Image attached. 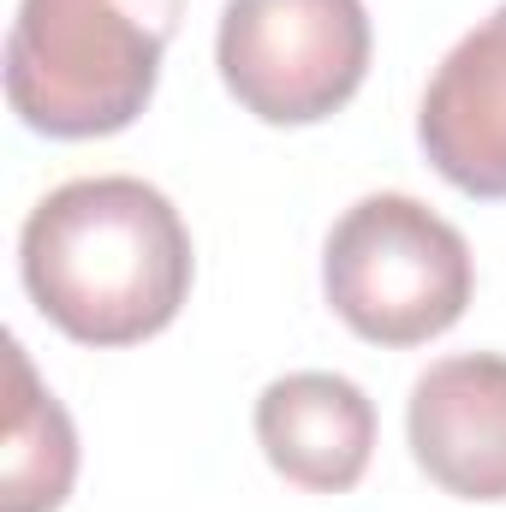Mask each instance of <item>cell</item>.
<instances>
[{"label":"cell","instance_id":"1","mask_svg":"<svg viewBox=\"0 0 506 512\" xmlns=\"http://www.w3.org/2000/svg\"><path fill=\"white\" fill-rule=\"evenodd\" d=\"M18 274L66 340L137 346L191 298V233L179 209L131 173L66 179L30 209Z\"/></svg>","mask_w":506,"mask_h":512},{"label":"cell","instance_id":"2","mask_svg":"<svg viewBox=\"0 0 506 512\" xmlns=\"http://www.w3.org/2000/svg\"><path fill=\"white\" fill-rule=\"evenodd\" d=\"M185 0H18L6 36V102L42 137L126 131L161 84Z\"/></svg>","mask_w":506,"mask_h":512},{"label":"cell","instance_id":"3","mask_svg":"<svg viewBox=\"0 0 506 512\" xmlns=\"http://www.w3.org/2000/svg\"><path fill=\"white\" fill-rule=\"evenodd\" d=\"M477 268L453 221L405 191L352 203L322 251V292L334 316L370 346H423L471 304Z\"/></svg>","mask_w":506,"mask_h":512},{"label":"cell","instance_id":"4","mask_svg":"<svg viewBox=\"0 0 506 512\" xmlns=\"http://www.w3.org/2000/svg\"><path fill=\"white\" fill-rule=\"evenodd\" d=\"M370 48L364 0H227L215 66L262 126H316L364 90Z\"/></svg>","mask_w":506,"mask_h":512},{"label":"cell","instance_id":"5","mask_svg":"<svg viewBox=\"0 0 506 512\" xmlns=\"http://www.w3.org/2000/svg\"><path fill=\"white\" fill-rule=\"evenodd\" d=\"M405 435L429 483L459 501H506V358L465 352L429 364L411 405Z\"/></svg>","mask_w":506,"mask_h":512},{"label":"cell","instance_id":"6","mask_svg":"<svg viewBox=\"0 0 506 512\" xmlns=\"http://www.w3.org/2000/svg\"><path fill=\"white\" fill-rule=\"evenodd\" d=\"M417 143L453 191L483 203L506 197V6L435 66L417 108Z\"/></svg>","mask_w":506,"mask_h":512},{"label":"cell","instance_id":"7","mask_svg":"<svg viewBox=\"0 0 506 512\" xmlns=\"http://www.w3.org/2000/svg\"><path fill=\"white\" fill-rule=\"evenodd\" d=\"M256 441L262 459L310 489V495H346L364 483L376 453V405L370 393L334 370H298L262 387L256 399Z\"/></svg>","mask_w":506,"mask_h":512},{"label":"cell","instance_id":"8","mask_svg":"<svg viewBox=\"0 0 506 512\" xmlns=\"http://www.w3.org/2000/svg\"><path fill=\"white\" fill-rule=\"evenodd\" d=\"M78 483V429L36 382L18 340H6V429H0V512H60Z\"/></svg>","mask_w":506,"mask_h":512}]
</instances>
